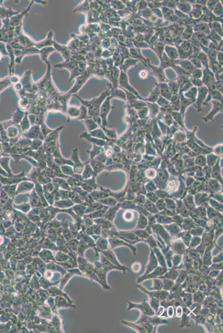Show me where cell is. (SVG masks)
Instances as JSON below:
<instances>
[{"instance_id":"obj_2","label":"cell","mask_w":223,"mask_h":333,"mask_svg":"<svg viewBox=\"0 0 223 333\" xmlns=\"http://www.w3.org/2000/svg\"><path fill=\"white\" fill-rule=\"evenodd\" d=\"M152 228L153 233H155L158 235L160 237V238L164 241L167 247H170L173 238L166 230L164 229V227L160 225H152Z\"/></svg>"},{"instance_id":"obj_4","label":"cell","mask_w":223,"mask_h":333,"mask_svg":"<svg viewBox=\"0 0 223 333\" xmlns=\"http://www.w3.org/2000/svg\"><path fill=\"white\" fill-rule=\"evenodd\" d=\"M137 288L140 289L145 293L147 294L148 295L153 296V298L159 300L160 301L167 299L169 294V291L165 290L163 289L160 290H152V291L148 290L147 289L145 288L144 286L140 284H138Z\"/></svg>"},{"instance_id":"obj_46","label":"cell","mask_w":223,"mask_h":333,"mask_svg":"<svg viewBox=\"0 0 223 333\" xmlns=\"http://www.w3.org/2000/svg\"><path fill=\"white\" fill-rule=\"evenodd\" d=\"M221 66V65L219 64L218 63H213V71L215 73H216L218 74L220 72L222 71Z\"/></svg>"},{"instance_id":"obj_43","label":"cell","mask_w":223,"mask_h":333,"mask_svg":"<svg viewBox=\"0 0 223 333\" xmlns=\"http://www.w3.org/2000/svg\"><path fill=\"white\" fill-rule=\"evenodd\" d=\"M192 76L195 79H198L202 77V72L199 69H195L191 73Z\"/></svg>"},{"instance_id":"obj_6","label":"cell","mask_w":223,"mask_h":333,"mask_svg":"<svg viewBox=\"0 0 223 333\" xmlns=\"http://www.w3.org/2000/svg\"><path fill=\"white\" fill-rule=\"evenodd\" d=\"M203 82L206 86L208 87L209 91L215 90L216 80L213 72L206 68L204 71Z\"/></svg>"},{"instance_id":"obj_37","label":"cell","mask_w":223,"mask_h":333,"mask_svg":"<svg viewBox=\"0 0 223 333\" xmlns=\"http://www.w3.org/2000/svg\"><path fill=\"white\" fill-rule=\"evenodd\" d=\"M142 264L140 262H135L133 263L131 269L134 273H138L141 270Z\"/></svg>"},{"instance_id":"obj_13","label":"cell","mask_w":223,"mask_h":333,"mask_svg":"<svg viewBox=\"0 0 223 333\" xmlns=\"http://www.w3.org/2000/svg\"><path fill=\"white\" fill-rule=\"evenodd\" d=\"M179 275L178 269L175 268H171L168 269V271L162 276H159L158 278L160 279H168L173 280H175Z\"/></svg>"},{"instance_id":"obj_32","label":"cell","mask_w":223,"mask_h":333,"mask_svg":"<svg viewBox=\"0 0 223 333\" xmlns=\"http://www.w3.org/2000/svg\"><path fill=\"white\" fill-rule=\"evenodd\" d=\"M189 233L191 235L201 237L204 233V230L201 227H194V228L189 230Z\"/></svg>"},{"instance_id":"obj_21","label":"cell","mask_w":223,"mask_h":333,"mask_svg":"<svg viewBox=\"0 0 223 333\" xmlns=\"http://www.w3.org/2000/svg\"><path fill=\"white\" fill-rule=\"evenodd\" d=\"M153 285L151 288H149V290H162L163 288V281L160 278H154L153 279Z\"/></svg>"},{"instance_id":"obj_56","label":"cell","mask_w":223,"mask_h":333,"mask_svg":"<svg viewBox=\"0 0 223 333\" xmlns=\"http://www.w3.org/2000/svg\"><path fill=\"white\" fill-rule=\"evenodd\" d=\"M140 73H143V76L140 77V78H145L146 77H147V72H146L145 71H142L140 72Z\"/></svg>"},{"instance_id":"obj_29","label":"cell","mask_w":223,"mask_h":333,"mask_svg":"<svg viewBox=\"0 0 223 333\" xmlns=\"http://www.w3.org/2000/svg\"><path fill=\"white\" fill-rule=\"evenodd\" d=\"M133 232L139 238H141L143 240H146L147 238L150 237V235H151L145 228L144 230H137L135 231H133Z\"/></svg>"},{"instance_id":"obj_23","label":"cell","mask_w":223,"mask_h":333,"mask_svg":"<svg viewBox=\"0 0 223 333\" xmlns=\"http://www.w3.org/2000/svg\"><path fill=\"white\" fill-rule=\"evenodd\" d=\"M148 221L147 218L142 214H140L137 226L136 227L137 230H144L147 227Z\"/></svg>"},{"instance_id":"obj_36","label":"cell","mask_w":223,"mask_h":333,"mask_svg":"<svg viewBox=\"0 0 223 333\" xmlns=\"http://www.w3.org/2000/svg\"><path fill=\"white\" fill-rule=\"evenodd\" d=\"M214 13L217 16H220V15H223V8H222V6L221 5V3H217L216 4L215 7L213 8Z\"/></svg>"},{"instance_id":"obj_8","label":"cell","mask_w":223,"mask_h":333,"mask_svg":"<svg viewBox=\"0 0 223 333\" xmlns=\"http://www.w3.org/2000/svg\"><path fill=\"white\" fill-rule=\"evenodd\" d=\"M209 93V90L206 86L199 87V88L198 94L196 99V106L199 111H201V105L203 103L205 99L206 98Z\"/></svg>"},{"instance_id":"obj_5","label":"cell","mask_w":223,"mask_h":333,"mask_svg":"<svg viewBox=\"0 0 223 333\" xmlns=\"http://www.w3.org/2000/svg\"><path fill=\"white\" fill-rule=\"evenodd\" d=\"M170 248L172 249L173 254L184 255L186 253L187 248L181 239L177 238L175 239L174 240H172Z\"/></svg>"},{"instance_id":"obj_12","label":"cell","mask_w":223,"mask_h":333,"mask_svg":"<svg viewBox=\"0 0 223 333\" xmlns=\"http://www.w3.org/2000/svg\"><path fill=\"white\" fill-rule=\"evenodd\" d=\"M183 313L181 316V323L179 326L180 328L189 327L190 326V324L189 321V319H190L189 314L191 311L188 307H184L183 308Z\"/></svg>"},{"instance_id":"obj_27","label":"cell","mask_w":223,"mask_h":333,"mask_svg":"<svg viewBox=\"0 0 223 333\" xmlns=\"http://www.w3.org/2000/svg\"><path fill=\"white\" fill-rule=\"evenodd\" d=\"M160 91L163 96L165 97L166 98H170L171 97V91L169 89V87L166 84H162L160 87Z\"/></svg>"},{"instance_id":"obj_44","label":"cell","mask_w":223,"mask_h":333,"mask_svg":"<svg viewBox=\"0 0 223 333\" xmlns=\"http://www.w3.org/2000/svg\"><path fill=\"white\" fill-rule=\"evenodd\" d=\"M175 69L177 70L178 73H179L181 76L183 77H187L189 76V73H188V72H186L185 70L183 69L181 67H176L175 68Z\"/></svg>"},{"instance_id":"obj_51","label":"cell","mask_w":223,"mask_h":333,"mask_svg":"<svg viewBox=\"0 0 223 333\" xmlns=\"http://www.w3.org/2000/svg\"><path fill=\"white\" fill-rule=\"evenodd\" d=\"M183 313V309L181 305H179L176 307V316L178 318H181Z\"/></svg>"},{"instance_id":"obj_11","label":"cell","mask_w":223,"mask_h":333,"mask_svg":"<svg viewBox=\"0 0 223 333\" xmlns=\"http://www.w3.org/2000/svg\"><path fill=\"white\" fill-rule=\"evenodd\" d=\"M148 321H150V323L152 324L154 326L155 331H156V329L158 327V326L160 325H163V324L165 325V324H168L169 323V321L167 319L164 318H162V317L157 315L155 314V315L150 316V318H149V320Z\"/></svg>"},{"instance_id":"obj_22","label":"cell","mask_w":223,"mask_h":333,"mask_svg":"<svg viewBox=\"0 0 223 333\" xmlns=\"http://www.w3.org/2000/svg\"><path fill=\"white\" fill-rule=\"evenodd\" d=\"M180 64L181 65V68L185 70L186 72L189 73V72L191 73L194 69H195V67L193 64H191V62H189L188 61H181Z\"/></svg>"},{"instance_id":"obj_16","label":"cell","mask_w":223,"mask_h":333,"mask_svg":"<svg viewBox=\"0 0 223 333\" xmlns=\"http://www.w3.org/2000/svg\"><path fill=\"white\" fill-rule=\"evenodd\" d=\"M119 83H120L121 86L125 88V89H127L128 91L133 92L134 94L137 93V92L135 91L134 89L132 87L130 86L129 84L128 79L127 75L125 73H124L122 72H121V74H120V78H119Z\"/></svg>"},{"instance_id":"obj_40","label":"cell","mask_w":223,"mask_h":333,"mask_svg":"<svg viewBox=\"0 0 223 333\" xmlns=\"http://www.w3.org/2000/svg\"><path fill=\"white\" fill-rule=\"evenodd\" d=\"M166 309H167L166 313H167V317L172 318L174 316V314H175L174 313V306L170 305V306H168Z\"/></svg>"},{"instance_id":"obj_49","label":"cell","mask_w":223,"mask_h":333,"mask_svg":"<svg viewBox=\"0 0 223 333\" xmlns=\"http://www.w3.org/2000/svg\"><path fill=\"white\" fill-rule=\"evenodd\" d=\"M133 214L130 212H127L124 214V218L125 220H127L128 222L132 221L133 219Z\"/></svg>"},{"instance_id":"obj_33","label":"cell","mask_w":223,"mask_h":333,"mask_svg":"<svg viewBox=\"0 0 223 333\" xmlns=\"http://www.w3.org/2000/svg\"><path fill=\"white\" fill-rule=\"evenodd\" d=\"M160 93V87L158 86L155 87V88L152 90V91L151 92L150 94V97H148V99H150L149 101L152 102L155 101L157 98L159 96Z\"/></svg>"},{"instance_id":"obj_20","label":"cell","mask_w":223,"mask_h":333,"mask_svg":"<svg viewBox=\"0 0 223 333\" xmlns=\"http://www.w3.org/2000/svg\"><path fill=\"white\" fill-rule=\"evenodd\" d=\"M152 68L153 72L155 74V76L157 77V78L159 79L160 81L164 82L165 78V74H164L163 68L153 66H152Z\"/></svg>"},{"instance_id":"obj_18","label":"cell","mask_w":223,"mask_h":333,"mask_svg":"<svg viewBox=\"0 0 223 333\" xmlns=\"http://www.w3.org/2000/svg\"><path fill=\"white\" fill-rule=\"evenodd\" d=\"M122 323L123 324H124V325L129 326V327L132 328L133 329H134L135 330L137 331L138 333H147V331L145 330V329L143 327L142 325H141L140 324H135V323H132L128 322V321H127L124 320H122Z\"/></svg>"},{"instance_id":"obj_41","label":"cell","mask_w":223,"mask_h":333,"mask_svg":"<svg viewBox=\"0 0 223 333\" xmlns=\"http://www.w3.org/2000/svg\"><path fill=\"white\" fill-rule=\"evenodd\" d=\"M196 92H197L196 88H195V87H194V88H192L190 89L189 91H188V92L186 93V94L185 95V96L188 97V96H190V98L192 99H195V98L196 97Z\"/></svg>"},{"instance_id":"obj_26","label":"cell","mask_w":223,"mask_h":333,"mask_svg":"<svg viewBox=\"0 0 223 333\" xmlns=\"http://www.w3.org/2000/svg\"><path fill=\"white\" fill-rule=\"evenodd\" d=\"M163 279V289L167 290V291H170L175 285V282L173 280L168 279Z\"/></svg>"},{"instance_id":"obj_54","label":"cell","mask_w":223,"mask_h":333,"mask_svg":"<svg viewBox=\"0 0 223 333\" xmlns=\"http://www.w3.org/2000/svg\"><path fill=\"white\" fill-rule=\"evenodd\" d=\"M215 2H216L215 1H208V6L209 8H210L211 10H213L216 4V3H215Z\"/></svg>"},{"instance_id":"obj_34","label":"cell","mask_w":223,"mask_h":333,"mask_svg":"<svg viewBox=\"0 0 223 333\" xmlns=\"http://www.w3.org/2000/svg\"><path fill=\"white\" fill-rule=\"evenodd\" d=\"M106 255H107L109 260H110V262L113 263V264H114L115 265H117V266H123L122 265H121L119 263L118 260L116 258V257H115V255L113 253V252H111V251L107 252Z\"/></svg>"},{"instance_id":"obj_47","label":"cell","mask_w":223,"mask_h":333,"mask_svg":"<svg viewBox=\"0 0 223 333\" xmlns=\"http://www.w3.org/2000/svg\"><path fill=\"white\" fill-rule=\"evenodd\" d=\"M199 60L200 61H201L203 63L205 64V65H208V60L207 58V56L205 54H204L203 53H201L200 54H199Z\"/></svg>"},{"instance_id":"obj_48","label":"cell","mask_w":223,"mask_h":333,"mask_svg":"<svg viewBox=\"0 0 223 333\" xmlns=\"http://www.w3.org/2000/svg\"><path fill=\"white\" fill-rule=\"evenodd\" d=\"M220 271L219 270H211L209 273L208 276L211 278H215L218 275Z\"/></svg>"},{"instance_id":"obj_19","label":"cell","mask_w":223,"mask_h":333,"mask_svg":"<svg viewBox=\"0 0 223 333\" xmlns=\"http://www.w3.org/2000/svg\"><path fill=\"white\" fill-rule=\"evenodd\" d=\"M205 296L206 295L203 291H200V290H196L194 293L193 301L194 303H202L204 299L205 298Z\"/></svg>"},{"instance_id":"obj_14","label":"cell","mask_w":223,"mask_h":333,"mask_svg":"<svg viewBox=\"0 0 223 333\" xmlns=\"http://www.w3.org/2000/svg\"><path fill=\"white\" fill-rule=\"evenodd\" d=\"M164 227L172 238L175 237L182 230L179 225L176 223L171 224L170 225H164Z\"/></svg>"},{"instance_id":"obj_50","label":"cell","mask_w":223,"mask_h":333,"mask_svg":"<svg viewBox=\"0 0 223 333\" xmlns=\"http://www.w3.org/2000/svg\"><path fill=\"white\" fill-rule=\"evenodd\" d=\"M215 89L216 91L223 92V81H218L216 82Z\"/></svg>"},{"instance_id":"obj_39","label":"cell","mask_w":223,"mask_h":333,"mask_svg":"<svg viewBox=\"0 0 223 333\" xmlns=\"http://www.w3.org/2000/svg\"><path fill=\"white\" fill-rule=\"evenodd\" d=\"M209 269L211 270H223V262L220 263H216L211 264Z\"/></svg>"},{"instance_id":"obj_30","label":"cell","mask_w":223,"mask_h":333,"mask_svg":"<svg viewBox=\"0 0 223 333\" xmlns=\"http://www.w3.org/2000/svg\"><path fill=\"white\" fill-rule=\"evenodd\" d=\"M201 243V238L198 236H193L191 237V240L189 244L188 248H195Z\"/></svg>"},{"instance_id":"obj_9","label":"cell","mask_w":223,"mask_h":333,"mask_svg":"<svg viewBox=\"0 0 223 333\" xmlns=\"http://www.w3.org/2000/svg\"><path fill=\"white\" fill-rule=\"evenodd\" d=\"M112 246L113 248L120 246L129 247L132 250L133 253L134 255H136L137 252V249L136 247L134 246V245H130L127 242L124 241L123 240H121L119 238H115L114 240H112Z\"/></svg>"},{"instance_id":"obj_15","label":"cell","mask_w":223,"mask_h":333,"mask_svg":"<svg viewBox=\"0 0 223 333\" xmlns=\"http://www.w3.org/2000/svg\"><path fill=\"white\" fill-rule=\"evenodd\" d=\"M152 249L155 253V255L157 260H158L159 265L163 266V267L167 266L166 260H165V259L164 255L162 253L161 250H160V248H158V247Z\"/></svg>"},{"instance_id":"obj_28","label":"cell","mask_w":223,"mask_h":333,"mask_svg":"<svg viewBox=\"0 0 223 333\" xmlns=\"http://www.w3.org/2000/svg\"><path fill=\"white\" fill-rule=\"evenodd\" d=\"M202 307H203L202 303H194L193 304H191V305L188 307V308L190 310L192 313L194 314L195 315H196L199 314Z\"/></svg>"},{"instance_id":"obj_55","label":"cell","mask_w":223,"mask_h":333,"mask_svg":"<svg viewBox=\"0 0 223 333\" xmlns=\"http://www.w3.org/2000/svg\"><path fill=\"white\" fill-rule=\"evenodd\" d=\"M217 59L218 61V63L222 65L223 64V53L221 52H219L217 54Z\"/></svg>"},{"instance_id":"obj_25","label":"cell","mask_w":223,"mask_h":333,"mask_svg":"<svg viewBox=\"0 0 223 333\" xmlns=\"http://www.w3.org/2000/svg\"><path fill=\"white\" fill-rule=\"evenodd\" d=\"M183 258V255L178 254H173L172 257V267L177 268L180 264H181Z\"/></svg>"},{"instance_id":"obj_57","label":"cell","mask_w":223,"mask_h":333,"mask_svg":"<svg viewBox=\"0 0 223 333\" xmlns=\"http://www.w3.org/2000/svg\"><path fill=\"white\" fill-rule=\"evenodd\" d=\"M3 237L0 236V245L3 243Z\"/></svg>"},{"instance_id":"obj_53","label":"cell","mask_w":223,"mask_h":333,"mask_svg":"<svg viewBox=\"0 0 223 333\" xmlns=\"http://www.w3.org/2000/svg\"><path fill=\"white\" fill-rule=\"evenodd\" d=\"M211 38H214L213 41H219V40H220V38H219V37L218 33H216L215 31H213L212 32H211Z\"/></svg>"},{"instance_id":"obj_45","label":"cell","mask_w":223,"mask_h":333,"mask_svg":"<svg viewBox=\"0 0 223 333\" xmlns=\"http://www.w3.org/2000/svg\"><path fill=\"white\" fill-rule=\"evenodd\" d=\"M169 86L170 87V91L174 93H177V92H178V89H179V87L178 85L177 84V83L175 82H173L172 83H169Z\"/></svg>"},{"instance_id":"obj_17","label":"cell","mask_w":223,"mask_h":333,"mask_svg":"<svg viewBox=\"0 0 223 333\" xmlns=\"http://www.w3.org/2000/svg\"><path fill=\"white\" fill-rule=\"evenodd\" d=\"M180 297H181V300L186 304V307H189L193 302V295L191 293H186L182 290L180 294Z\"/></svg>"},{"instance_id":"obj_38","label":"cell","mask_w":223,"mask_h":333,"mask_svg":"<svg viewBox=\"0 0 223 333\" xmlns=\"http://www.w3.org/2000/svg\"><path fill=\"white\" fill-rule=\"evenodd\" d=\"M211 27L213 28L214 30L216 31V32H218L219 34H220V35H223V31H222V28L221 25L218 23V22H213L211 23Z\"/></svg>"},{"instance_id":"obj_24","label":"cell","mask_w":223,"mask_h":333,"mask_svg":"<svg viewBox=\"0 0 223 333\" xmlns=\"http://www.w3.org/2000/svg\"><path fill=\"white\" fill-rule=\"evenodd\" d=\"M191 220L185 219L184 221H183V223L181 224V230H184V231H189L190 230L195 227V225Z\"/></svg>"},{"instance_id":"obj_10","label":"cell","mask_w":223,"mask_h":333,"mask_svg":"<svg viewBox=\"0 0 223 333\" xmlns=\"http://www.w3.org/2000/svg\"><path fill=\"white\" fill-rule=\"evenodd\" d=\"M212 103H213V108L212 110L211 111L210 114H209L208 115L205 117H204V120L207 122L209 120H213V117L215 115L216 113H218L219 111H221L222 110V104L221 102H219L217 101H214L213 100L212 101Z\"/></svg>"},{"instance_id":"obj_42","label":"cell","mask_w":223,"mask_h":333,"mask_svg":"<svg viewBox=\"0 0 223 333\" xmlns=\"http://www.w3.org/2000/svg\"><path fill=\"white\" fill-rule=\"evenodd\" d=\"M222 262H223V252H221L217 255L212 258V262H213L214 263Z\"/></svg>"},{"instance_id":"obj_1","label":"cell","mask_w":223,"mask_h":333,"mask_svg":"<svg viewBox=\"0 0 223 333\" xmlns=\"http://www.w3.org/2000/svg\"><path fill=\"white\" fill-rule=\"evenodd\" d=\"M127 303V311L133 309H137L141 311V313L146 315L152 316L155 314V310L150 306L148 301H147L145 299H143V301L139 303H133L130 301H128Z\"/></svg>"},{"instance_id":"obj_52","label":"cell","mask_w":223,"mask_h":333,"mask_svg":"<svg viewBox=\"0 0 223 333\" xmlns=\"http://www.w3.org/2000/svg\"><path fill=\"white\" fill-rule=\"evenodd\" d=\"M191 64L193 65L194 66L198 67H201V64H200V61L199 60L198 58H194L193 59H191Z\"/></svg>"},{"instance_id":"obj_7","label":"cell","mask_w":223,"mask_h":333,"mask_svg":"<svg viewBox=\"0 0 223 333\" xmlns=\"http://www.w3.org/2000/svg\"><path fill=\"white\" fill-rule=\"evenodd\" d=\"M158 265H159V264H158L156 257L155 255V253L152 249H150V253L149 260L146 265L145 270L144 272V274H143L142 275H145L149 274L150 272L153 271Z\"/></svg>"},{"instance_id":"obj_35","label":"cell","mask_w":223,"mask_h":333,"mask_svg":"<svg viewBox=\"0 0 223 333\" xmlns=\"http://www.w3.org/2000/svg\"><path fill=\"white\" fill-rule=\"evenodd\" d=\"M157 221L159 223L163 225L172 223L174 222V220L172 218L167 216H160V217L157 218Z\"/></svg>"},{"instance_id":"obj_3","label":"cell","mask_w":223,"mask_h":333,"mask_svg":"<svg viewBox=\"0 0 223 333\" xmlns=\"http://www.w3.org/2000/svg\"><path fill=\"white\" fill-rule=\"evenodd\" d=\"M168 269L167 266L163 267V266L158 265L153 271L150 272V273L147 274V275H141L139 277H138L137 280V283H141V282H142L143 281L145 280L154 279V278H158L159 276H162L163 275H164L168 271Z\"/></svg>"},{"instance_id":"obj_31","label":"cell","mask_w":223,"mask_h":333,"mask_svg":"<svg viewBox=\"0 0 223 333\" xmlns=\"http://www.w3.org/2000/svg\"><path fill=\"white\" fill-rule=\"evenodd\" d=\"M145 243L150 246V249H153L155 248L158 247L157 244V240L153 235H150V237L145 240Z\"/></svg>"}]
</instances>
